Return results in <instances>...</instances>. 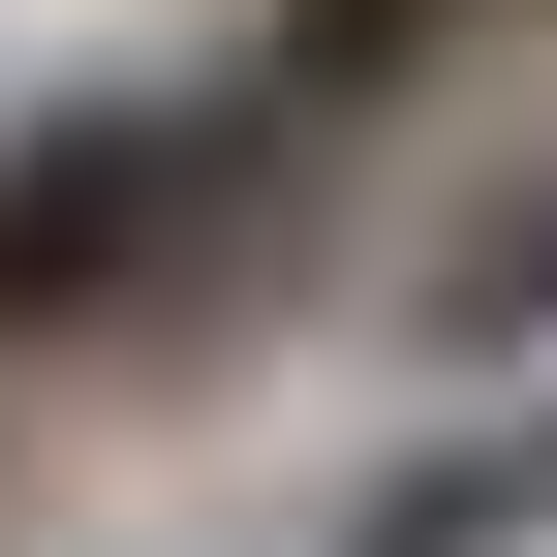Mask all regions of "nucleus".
<instances>
[{
    "label": "nucleus",
    "mask_w": 557,
    "mask_h": 557,
    "mask_svg": "<svg viewBox=\"0 0 557 557\" xmlns=\"http://www.w3.org/2000/svg\"><path fill=\"white\" fill-rule=\"evenodd\" d=\"M403 341H434L465 403H496V372H557V156H496L434 248H403Z\"/></svg>",
    "instance_id": "obj_3"
},
{
    "label": "nucleus",
    "mask_w": 557,
    "mask_h": 557,
    "mask_svg": "<svg viewBox=\"0 0 557 557\" xmlns=\"http://www.w3.org/2000/svg\"><path fill=\"white\" fill-rule=\"evenodd\" d=\"M248 218H278V124L248 94H62V124H0V341L186 310Z\"/></svg>",
    "instance_id": "obj_1"
},
{
    "label": "nucleus",
    "mask_w": 557,
    "mask_h": 557,
    "mask_svg": "<svg viewBox=\"0 0 557 557\" xmlns=\"http://www.w3.org/2000/svg\"><path fill=\"white\" fill-rule=\"evenodd\" d=\"M278 557H557V372H496V403H434L403 465H341Z\"/></svg>",
    "instance_id": "obj_2"
},
{
    "label": "nucleus",
    "mask_w": 557,
    "mask_h": 557,
    "mask_svg": "<svg viewBox=\"0 0 557 557\" xmlns=\"http://www.w3.org/2000/svg\"><path fill=\"white\" fill-rule=\"evenodd\" d=\"M434 32H465V0H278V32L218 62V94L278 124V156H310V124H372V94H403V62H434Z\"/></svg>",
    "instance_id": "obj_4"
}]
</instances>
